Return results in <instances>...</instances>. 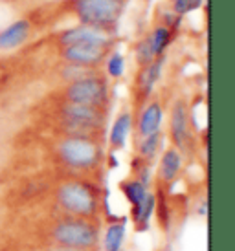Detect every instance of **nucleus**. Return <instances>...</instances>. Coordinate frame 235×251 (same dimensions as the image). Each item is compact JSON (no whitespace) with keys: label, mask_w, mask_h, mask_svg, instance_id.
<instances>
[{"label":"nucleus","mask_w":235,"mask_h":251,"mask_svg":"<svg viewBox=\"0 0 235 251\" xmlns=\"http://www.w3.org/2000/svg\"><path fill=\"white\" fill-rule=\"evenodd\" d=\"M118 44H119V37L118 35L101 39V41L77 42V44H70V46L59 48V57H61L62 63L101 70L105 59L109 57L112 50L118 48Z\"/></svg>","instance_id":"obj_5"},{"label":"nucleus","mask_w":235,"mask_h":251,"mask_svg":"<svg viewBox=\"0 0 235 251\" xmlns=\"http://www.w3.org/2000/svg\"><path fill=\"white\" fill-rule=\"evenodd\" d=\"M44 251H96V250H76V248H62V246L52 244V248H48V250Z\"/></svg>","instance_id":"obj_20"},{"label":"nucleus","mask_w":235,"mask_h":251,"mask_svg":"<svg viewBox=\"0 0 235 251\" xmlns=\"http://www.w3.org/2000/svg\"><path fill=\"white\" fill-rule=\"evenodd\" d=\"M164 141H166V132L164 130H158V132H152L149 136H146V138L134 140V156L154 163V160L164 151Z\"/></svg>","instance_id":"obj_12"},{"label":"nucleus","mask_w":235,"mask_h":251,"mask_svg":"<svg viewBox=\"0 0 235 251\" xmlns=\"http://www.w3.org/2000/svg\"><path fill=\"white\" fill-rule=\"evenodd\" d=\"M171 147L178 149L182 154L189 152L191 143V112L186 99H175L169 112V130H167Z\"/></svg>","instance_id":"obj_7"},{"label":"nucleus","mask_w":235,"mask_h":251,"mask_svg":"<svg viewBox=\"0 0 235 251\" xmlns=\"http://www.w3.org/2000/svg\"><path fill=\"white\" fill-rule=\"evenodd\" d=\"M162 123H164V103L158 98L149 99L132 123V130H134L132 140H140L152 132H158L162 130Z\"/></svg>","instance_id":"obj_9"},{"label":"nucleus","mask_w":235,"mask_h":251,"mask_svg":"<svg viewBox=\"0 0 235 251\" xmlns=\"http://www.w3.org/2000/svg\"><path fill=\"white\" fill-rule=\"evenodd\" d=\"M131 175L132 178H136L138 181H142L146 187H151L152 185V163L147 160H142L138 156H132L131 160Z\"/></svg>","instance_id":"obj_18"},{"label":"nucleus","mask_w":235,"mask_h":251,"mask_svg":"<svg viewBox=\"0 0 235 251\" xmlns=\"http://www.w3.org/2000/svg\"><path fill=\"white\" fill-rule=\"evenodd\" d=\"M125 235H127V216H116L107 224L101 238L103 251H119L123 250Z\"/></svg>","instance_id":"obj_13"},{"label":"nucleus","mask_w":235,"mask_h":251,"mask_svg":"<svg viewBox=\"0 0 235 251\" xmlns=\"http://www.w3.org/2000/svg\"><path fill=\"white\" fill-rule=\"evenodd\" d=\"M162 251H167V250H162Z\"/></svg>","instance_id":"obj_21"},{"label":"nucleus","mask_w":235,"mask_h":251,"mask_svg":"<svg viewBox=\"0 0 235 251\" xmlns=\"http://www.w3.org/2000/svg\"><path fill=\"white\" fill-rule=\"evenodd\" d=\"M202 4H204V0H173L171 2V13L182 19L184 15L201 9Z\"/></svg>","instance_id":"obj_19"},{"label":"nucleus","mask_w":235,"mask_h":251,"mask_svg":"<svg viewBox=\"0 0 235 251\" xmlns=\"http://www.w3.org/2000/svg\"><path fill=\"white\" fill-rule=\"evenodd\" d=\"M52 244L76 250H96L101 242V227L97 220L92 218H77V216H62L54 224L50 231Z\"/></svg>","instance_id":"obj_3"},{"label":"nucleus","mask_w":235,"mask_h":251,"mask_svg":"<svg viewBox=\"0 0 235 251\" xmlns=\"http://www.w3.org/2000/svg\"><path fill=\"white\" fill-rule=\"evenodd\" d=\"M57 101H70V103H83V105H96L111 108L112 105V86L105 74L97 72L94 75L83 77L79 81L62 84L54 94Z\"/></svg>","instance_id":"obj_4"},{"label":"nucleus","mask_w":235,"mask_h":251,"mask_svg":"<svg viewBox=\"0 0 235 251\" xmlns=\"http://www.w3.org/2000/svg\"><path fill=\"white\" fill-rule=\"evenodd\" d=\"M56 205L64 216L97 220L103 207L101 189L94 181L83 178H70L56 189Z\"/></svg>","instance_id":"obj_1"},{"label":"nucleus","mask_w":235,"mask_h":251,"mask_svg":"<svg viewBox=\"0 0 235 251\" xmlns=\"http://www.w3.org/2000/svg\"><path fill=\"white\" fill-rule=\"evenodd\" d=\"M118 187H119L121 195L125 196V200H127L129 205H131V218H132V216L140 211L142 203L146 202L147 195H149L151 191H149V187H146L142 181H138L136 178H132V176L119 181Z\"/></svg>","instance_id":"obj_14"},{"label":"nucleus","mask_w":235,"mask_h":251,"mask_svg":"<svg viewBox=\"0 0 235 251\" xmlns=\"http://www.w3.org/2000/svg\"><path fill=\"white\" fill-rule=\"evenodd\" d=\"M105 75L109 81H119L125 74V57L119 50H112L109 57L105 59Z\"/></svg>","instance_id":"obj_17"},{"label":"nucleus","mask_w":235,"mask_h":251,"mask_svg":"<svg viewBox=\"0 0 235 251\" xmlns=\"http://www.w3.org/2000/svg\"><path fill=\"white\" fill-rule=\"evenodd\" d=\"M184 171V154L175 147H167L166 151H162L156 167V176H154V187L162 189L169 193L173 185L178 181L180 175Z\"/></svg>","instance_id":"obj_8"},{"label":"nucleus","mask_w":235,"mask_h":251,"mask_svg":"<svg viewBox=\"0 0 235 251\" xmlns=\"http://www.w3.org/2000/svg\"><path fill=\"white\" fill-rule=\"evenodd\" d=\"M119 251H123V250H119Z\"/></svg>","instance_id":"obj_22"},{"label":"nucleus","mask_w":235,"mask_h":251,"mask_svg":"<svg viewBox=\"0 0 235 251\" xmlns=\"http://www.w3.org/2000/svg\"><path fill=\"white\" fill-rule=\"evenodd\" d=\"M132 53H134V64H136V70H138V68H144V66H147V64H151L152 61H154V57H158L156 53H154V50H152L149 31L144 33L138 41L134 42Z\"/></svg>","instance_id":"obj_15"},{"label":"nucleus","mask_w":235,"mask_h":251,"mask_svg":"<svg viewBox=\"0 0 235 251\" xmlns=\"http://www.w3.org/2000/svg\"><path fill=\"white\" fill-rule=\"evenodd\" d=\"M103 145V141L61 136L54 147V154L59 165L74 175H96L105 165Z\"/></svg>","instance_id":"obj_2"},{"label":"nucleus","mask_w":235,"mask_h":251,"mask_svg":"<svg viewBox=\"0 0 235 251\" xmlns=\"http://www.w3.org/2000/svg\"><path fill=\"white\" fill-rule=\"evenodd\" d=\"M132 130V116L131 110H123L119 112L114 119V123L111 126V132H109V154L114 156L116 152L123 151L125 145H127V140L131 136Z\"/></svg>","instance_id":"obj_11"},{"label":"nucleus","mask_w":235,"mask_h":251,"mask_svg":"<svg viewBox=\"0 0 235 251\" xmlns=\"http://www.w3.org/2000/svg\"><path fill=\"white\" fill-rule=\"evenodd\" d=\"M39 29L31 17H22L19 21L11 22L9 26L0 31V51H9V50L21 48L22 44L33 37V33Z\"/></svg>","instance_id":"obj_10"},{"label":"nucleus","mask_w":235,"mask_h":251,"mask_svg":"<svg viewBox=\"0 0 235 251\" xmlns=\"http://www.w3.org/2000/svg\"><path fill=\"white\" fill-rule=\"evenodd\" d=\"M154 207H156V196H154V193H149L146 198V202L142 203L140 211L132 216V226H134V231H136V233H144V231L149 229L151 218H152V215H154Z\"/></svg>","instance_id":"obj_16"},{"label":"nucleus","mask_w":235,"mask_h":251,"mask_svg":"<svg viewBox=\"0 0 235 251\" xmlns=\"http://www.w3.org/2000/svg\"><path fill=\"white\" fill-rule=\"evenodd\" d=\"M166 53L164 55L154 57V61L151 64H147L144 68H138L134 74V83H132V123L138 116V112L146 106V103L151 99L154 86L162 77V70L166 66Z\"/></svg>","instance_id":"obj_6"}]
</instances>
